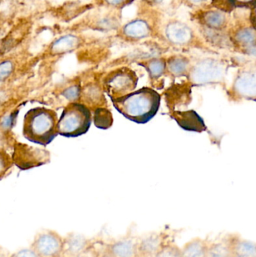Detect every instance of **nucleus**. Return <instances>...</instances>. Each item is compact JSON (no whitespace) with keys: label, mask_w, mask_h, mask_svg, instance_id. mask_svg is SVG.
<instances>
[{"label":"nucleus","mask_w":256,"mask_h":257,"mask_svg":"<svg viewBox=\"0 0 256 257\" xmlns=\"http://www.w3.org/2000/svg\"><path fill=\"white\" fill-rule=\"evenodd\" d=\"M111 100L123 117L134 123L144 124L157 114L161 96L153 89L145 87Z\"/></svg>","instance_id":"f257e3e1"},{"label":"nucleus","mask_w":256,"mask_h":257,"mask_svg":"<svg viewBox=\"0 0 256 257\" xmlns=\"http://www.w3.org/2000/svg\"><path fill=\"white\" fill-rule=\"evenodd\" d=\"M58 120L54 110L44 107L31 108L24 115L23 136L29 142L47 146L59 135Z\"/></svg>","instance_id":"f03ea898"},{"label":"nucleus","mask_w":256,"mask_h":257,"mask_svg":"<svg viewBox=\"0 0 256 257\" xmlns=\"http://www.w3.org/2000/svg\"><path fill=\"white\" fill-rule=\"evenodd\" d=\"M92 124L90 110L82 103L71 102L63 110L57 124L59 135L76 138L86 134Z\"/></svg>","instance_id":"7ed1b4c3"},{"label":"nucleus","mask_w":256,"mask_h":257,"mask_svg":"<svg viewBox=\"0 0 256 257\" xmlns=\"http://www.w3.org/2000/svg\"><path fill=\"white\" fill-rule=\"evenodd\" d=\"M138 82L136 73L129 68H122L108 74L103 81V89L111 99L135 91Z\"/></svg>","instance_id":"20e7f679"},{"label":"nucleus","mask_w":256,"mask_h":257,"mask_svg":"<svg viewBox=\"0 0 256 257\" xmlns=\"http://www.w3.org/2000/svg\"><path fill=\"white\" fill-rule=\"evenodd\" d=\"M30 247L40 257L63 256L64 237L57 231L43 229L35 235Z\"/></svg>","instance_id":"39448f33"},{"label":"nucleus","mask_w":256,"mask_h":257,"mask_svg":"<svg viewBox=\"0 0 256 257\" xmlns=\"http://www.w3.org/2000/svg\"><path fill=\"white\" fill-rule=\"evenodd\" d=\"M140 235L131 232L123 236L104 243L103 248L113 257H138Z\"/></svg>","instance_id":"423d86ee"},{"label":"nucleus","mask_w":256,"mask_h":257,"mask_svg":"<svg viewBox=\"0 0 256 257\" xmlns=\"http://www.w3.org/2000/svg\"><path fill=\"white\" fill-rule=\"evenodd\" d=\"M171 243L168 232H152L140 235L138 257H149L160 251L167 244Z\"/></svg>","instance_id":"0eeeda50"},{"label":"nucleus","mask_w":256,"mask_h":257,"mask_svg":"<svg viewBox=\"0 0 256 257\" xmlns=\"http://www.w3.org/2000/svg\"><path fill=\"white\" fill-rule=\"evenodd\" d=\"M64 237L63 257L78 256L91 250L96 244L95 238H87L82 234L69 232Z\"/></svg>","instance_id":"6e6552de"},{"label":"nucleus","mask_w":256,"mask_h":257,"mask_svg":"<svg viewBox=\"0 0 256 257\" xmlns=\"http://www.w3.org/2000/svg\"><path fill=\"white\" fill-rule=\"evenodd\" d=\"M171 117L183 130L195 132H202L206 130L204 120L193 110L174 111L171 114Z\"/></svg>","instance_id":"1a4fd4ad"},{"label":"nucleus","mask_w":256,"mask_h":257,"mask_svg":"<svg viewBox=\"0 0 256 257\" xmlns=\"http://www.w3.org/2000/svg\"><path fill=\"white\" fill-rule=\"evenodd\" d=\"M210 241L195 238L181 247L182 257H207Z\"/></svg>","instance_id":"9d476101"},{"label":"nucleus","mask_w":256,"mask_h":257,"mask_svg":"<svg viewBox=\"0 0 256 257\" xmlns=\"http://www.w3.org/2000/svg\"><path fill=\"white\" fill-rule=\"evenodd\" d=\"M233 235H227L219 241L210 242L207 257H233Z\"/></svg>","instance_id":"9b49d317"},{"label":"nucleus","mask_w":256,"mask_h":257,"mask_svg":"<svg viewBox=\"0 0 256 257\" xmlns=\"http://www.w3.org/2000/svg\"><path fill=\"white\" fill-rule=\"evenodd\" d=\"M234 254L241 257H256V242L233 235Z\"/></svg>","instance_id":"f8f14e48"},{"label":"nucleus","mask_w":256,"mask_h":257,"mask_svg":"<svg viewBox=\"0 0 256 257\" xmlns=\"http://www.w3.org/2000/svg\"><path fill=\"white\" fill-rule=\"evenodd\" d=\"M219 68L212 67L208 66L207 67H199L195 70L192 74V80L195 82L199 83V84H204V83L211 82V81H216V80L220 79L222 76V71L219 69Z\"/></svg>","instance_id":"ddd939ff"},{"label":"nucleus","mask_w":256,"mask_h":257,"mask_svg":"<svg viewBox=\"0 0 256 257\" xmlns=\"http://www.w3.org/2000/svg\"><path fill=\"white\" fill-rule=\"evenodd\" d=\"M123 32L128 37L132 38V39H142L148 36L150 33V28L147 23L141 20H138V21H132L125 26Z\"/></svg>","instance_id":"4468645a"},{"label":"nucleus","mask_w":256,"mask_h":257,"mask_svg":"<svg viewBox=\"0 0 256 257\" xmlns=\"http://www.w3.org/2000/svg\"><path fill=\"white\" fill-rule=\"evenodd\" d=\"M79 39L72 35L63 36L56 41L52 45V51L55 54H63L72 51L78 46Z\"/></svg>","instance_id":"2eb2a0df"},{"label":"nucleus","mask_w":256,"mask_h":257,"mask_svg":"<svg viewBox=\"0 0 256 257\" xmlns=\"http://www.w3.org/2000/svg\"><path fill=\"white\" fill-rule=\"evenodd\" d=\"M236 88L244 96H256V75H246L237 80Z\"/></svg>","instance_id":"dca6fc26"},{"label":"nucleus","mask_w":256,"mask_h":257,"mask_svg":"<svg viewBox=\"0 0 256 257\" xmlns=\"http://www.w3.org/2000/svg\"><path fill=\"white\" fill-rule=\"evenodd\" d=\"M93 121L96 127L101 130H108L113 125V116L109 110L105 108H98L95 110Z\"/></svg>","instance_id":"f3484780"},{"label":"nucleus","mask_w":256,"mask_h":257,"mask_svg":"<svg viewBox=\"0 0 256 257\" xmlns=\"http://www.w3.org/2000/svg\"><path fill=\"white\" fill-rule=\"evenodd\" d=\"M149 257H182L181 249L174 243L167 244L160 251Z\"/></svg>","instance_id":"a211bd4d"},{"label":"nucleus","mask_w":256,"mask_h":257,"mask_svg":"<svg viewBox=\"0 0 256 257\" xmlns=\"http://www.w3.org/2000/svg\"><path fill=\"white\" fill-rule=\"evenodd\" d=\"M147 70L152 78H158L163 73L165 70V64L163 60H153L148 63L147 66H145Z\"/></svg>","instance_id":"6ab92c4d"},{"label":"nucleus","mask_w":256,"mask_h":257,"mask_svg":"<svg viewBox=\"0 0 256 257\" xmlns=\"http://www.w3.org/2000/svg\"><path fill=\"white\" fill-rule=\"evenodd\" d=\"M213 5L215 7L225 12H230L234 7L233 0H213Z\"/></svg>","instance_id":"aec40b11"},{"label":"nucleus","mask_w":256,"mask_h":257,"mask_svg":"<svg viewBox=\"0 0 256 257\" xmlns=\"http://www.w3.org/2000/svg\"><path fill=\"white\" fill-rule=\"evenodd\" d=\"M10 257H40L31 247L21 249L15 253H11Z\"/></svg>","instance_id":"412c9836"},{"label":"nucleus","mask_w":256,"mask_h":257,"mask_svg":"<svg viewBox=\"0 0 256 257\" xmlns=\"http://www.w3.org/2000/svg\"><path fill=\"white\" fill-rule=\"evenodd\" d=\"M185 68V63L180 60H174L169 63V69L174 74H180L183 72Z\"/></svg>","instance_id":"4be33fe9"},{"label":"nucleus","mask_w":256,"mask_h":257,"mask_svg":"<svg viewBox=\"0 0 256 257\" xmlns=\"http://www.w3.org/2000/svg\"><path fill=\"white\" fill-rule=\"evenodd\" d=\"M12 70V64L10 61L3 62L1 64V68H0V71H1V79H4L6 77L9 75Z\"/></svg>","instance_id":"5701e85b"},{"label":"nucleus","mask_w":256,"mask_h":257,"mask_svg":"<svg viewBox=\"0 0 256 257\" xmlns=\"http://www.w3.org/2000/svg\"><path fill=\"white\" fill-rule=\"evenodd\" d=\"M79 87H70V88L67 89L63 93L65 97L68 98L69 99H76V98L78 97L79 96Z\"/></svg>","instance_id":"b1692460"},{"label":"nucleus","mask_w":256,"mask_h":257,"mask_svg":"<svg viewBox=\"0 0 256 257\" xmlns=\"http://www.w3.org/2000/svg\"><path fill=\"white\" fill-rule=\"evenodd\" d=\"M94 248L96 250V257H113L105 252L103 248V244L97 243V241L95 244Z\"/></svg>","instance_id":"393cba45"},{"label":"nucleus","mask_w":256,"mask_h":257,"mask_svg":"<svg viewBox=\"0 0 256 257\" xmlns=\"http://www.w3.org/2000/svg\"><path fill=\"white\" fill-rule=\"evenodd\" d=\"M234 6H255L256 0H233Z\"/></svg>","instance_id":"a878e982"},{"label":"nucleus","mask_w":256,"mask_h":257,"mask_svg":"<svg viewBox=\"0 0 256 257\" xmlns=\"http://www.w3.org/2000/svg\"><path fill=\"white\" fill-rule=\"evenodd\" d=\"M72 257H96V250H95L94 247H93V248L91 249V250H89V251L86 252V253H82V254L78 255V256Z\"/></svg>","instance_id":"bb28decb"},{"label":"nucleus","mask_w":256,"mask_h":257,"mask_svg":"<svg viewBox=\"0 0 256 257\" xmlns=\"http://www.w3.org/2000/svg\"><path fill=\"white\" fill-rule=\"evenodd\" d=\"M105 1L111 6H120V5H123V3H126L128 0H105Z\"/></svg>","instance_id":"cd10ccee"},{"label":"nucleus","mask_w":256,"mask_h":257,"mask_svg":"<svg viewBox=\"0 0 256 257\" xmlns=\"http://www.w3.org/2000/svg\"><path fill=\"white\" fill-rule=\"evenodd\" d=\"M251 21H252V25L254 26L256 30V6H254L252 14H251Z\"/></svg>","instance_id":"c85d7f7f"},{"label":"nucleus","mask_w":256,"mask_h":257,"mask_svg":"<svg viewBox=\"0 0 256 257\" xmlns=\"http://www.w3.org/2000/svg\"><path fill=\"white\" fill-rule=\"evenodd\" d=\"M233 257H241V256H237V255L234 254V256H233Z\"/></svg>","instance_id":"c756f323"},{"label":"nucleus","mask_w":256,"mask_h":257,"mask_svg":"<svg viewBox=\"0 0 256 257\" xmlns=\"http://www.w3.org/2000/svg\"><path fill=\"white\" fill-rule=\"evenodd\" d=\"M60 257H63V256H60Z\"/></svg>","instance_id":"7c9ffc66"}]
</instances>
